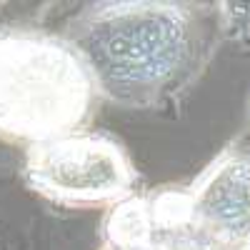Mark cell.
Instances as JSON below:
<instances>
[{
    "mask_svg": "<svg viewBox=\"0 0 250 250\" xmlns=\"http://www.w3.org/2000/svg\"><path fill=\"white\" fill-rule=\"evenodd\" d=\"M100 95L65 35L33 25H0V140L43 145L80 133Z\"/></svg>",
    "mask_w": 250,
    "mask_h": 250,
    "instance_id": "obj_2",
    "label": "cell"
},
{
    "mask_svg": "<svg viewBox=\"0 0 250 250\" xmlns=\"http://www.w3.org/2000/svg\"><path fill=\"white\" fill-rule=\"evenodd\" d=\"M100 250H225L193 223L183 188L130 195L103 220Z\"/></svg>",
    "mask_w": 250,
    "mask_h": 250,
    "instance_id": "obj_4",
    "label": "cell"
},
{
    "mask_svg": "<svg viewBox=\"0 0 250 250\" xmlns=\"http://www.w3.org/2000/svg\"><path fill=\"white\" fill-rule=\"evenodd\" d=\"M223 38H250V3H215Z\"/></svg>",
    "mask_w": 250,
    "mask_h": 250,
    "instance_id": "obj_6",
    "label": "cell"
},
{
    "mask_svg": "<svg viewBox=\"0 0 250 250\" xmlns=\"http://www.w3.org/2000/svg\"><path fill=\"white\" fill-rule=\"evenodd\" d=\"M23 180L55 205H118L135 195L138 170L123 143L105 133L80 130L25 150Z\"/></svg>",
    "mask_w": 250,
    "mask_h": 250,
    "instance_id": "obj_3",
    "label": "cell"
},
{
    "mask_svg": "<svg viewBox=\"0 0 250 250\" xmlns=\"http://www.w3.org/2000/svg\"><path fill=\"white\" fill-rule=\"evenodd\" d=\"M183 193L208 238L225 250H250V145H228Z\"/></svg>",
    "mask_w": 250,
    "mask_h": 250,
    "instance_id": "obj_5",
    "label": "cell"
},
{
    "mask_svg": "<svg viewBox=\"0 0 250 250\" xmlns=\"http://www.w3.org/2000/svg\"><path fill=\"white\" fill-rule=\"evenodd\" d=\"M100 100L128 110L180 103L223 40L213 3H90L65 28Z\"/></svg>",
    "mask_w": 250,
    "mask_h": 250,
    "instance_id": "obj_1",
    "label": "cell"
}]
</instances>
